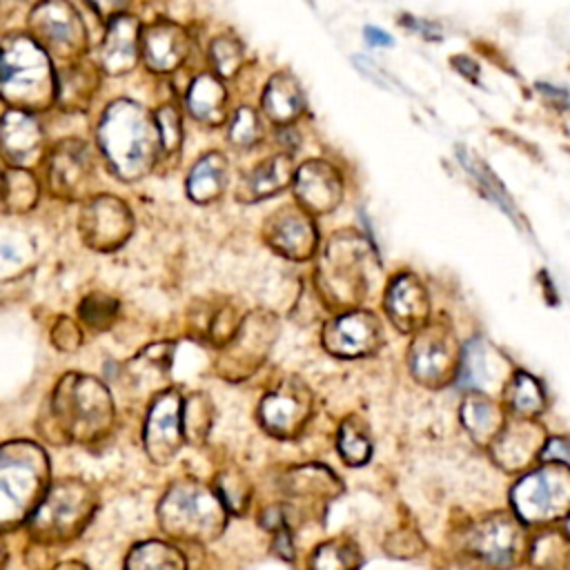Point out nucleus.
<instances>
[{"instance_id":"f257e3e1","label":"nucleus","mask_w":570,"mask_h":570,"mask_svg":"<svg viewBox=\"0 0 570 570\" xmlns=\"http://www.w3.org/2000/svg\"><path fill=\"white\" fill-rule=\"evenodd\" d=\"M49 423L60 443L94 445L107 436L114 425V401L109 390L94 376L65 374L49 401Z\"/></svg>"},{"instance_id":"f03ea898","label":"nucleus","mask_w":570,"mask_h":570,"mask_svg":"<svg viewBox=\"0 0 570 570\" xmlns=\"http://www.w3.org/2000/svg\"><path fill=\"white\" fill-rule=\"evenodd\" d=\"M98 140L114 171L129 180L142 176L163 149L156 120L129 98H120L105 109Z\"/></svg>"},{"instance_id":"7ed1b4c3","label":"nucleus","mask_w":570,"mask_h":570,"mask_svg":"<svg viewBox=\"0 0 570 570\" xmlns=\"http://www.w3.org/2000/svg\"><path fill=\"white\" fill-rule=\"evenodd\" d=\"M49 456L33 441L0 445V532L29 521L49 488Z\"/></svg>"},{"instance_id":"20e7f679","label":"nucleus","mask_w":570,"mask_h":570,"mask_svg":"<svg viewBox=\"0 0 570 570\" xmlns=\"http://www.w3.org/2000/svg\"><path fill=\"white\" fill-rule=\"evenodd\" d=\"M158 525L183 541H214L227 525V508L214 488L194 479L174 481L158 501Z\"/></svg>"},{"instance_id":"39448f33","label":"nucleus","mask_w":570,"mask_h":570,"mask_svg":"<svg viewBox=\"0 0 570 570\" xmlns=\"http://www.w3.org/2000/svg\"><path fill=\"white\" fill-rule=\"evenodd\" d=\"M98 508L94 488L80 479L49 483L45 497L24 523L31 539L45 546H58L76 539L91 523Z\"/></svg>"},{"instance_id":"423d86ee","label":"nucleus","mask_w":570,"mask_h":570,"mask_svg":"<svg viewBox=\"0 0 570 570\" xmlns=\"http://www.w3.org/2000/svg\"><path fill=\"white\" fill-rule=\"evenodd\" d=\"M56 89L49 58L36 40L11 36L0 47V94L4 100L36 107Z\"/></svg>"},{"instance_id":"0eeeda50","label":"nucleus","mask_w":570,"mask_h":570,"mask_svg":"<svg viewBox=\"0 0 570 570\" xmlns=\"http://www.w3.org/2000/svg\"><path fill=\"white\" fill-rule=\"evenodd\" d=\"M510 501L521 523H550L570 512V465L543 463L541 468L521 476Z\"/></svg>"},{"instance_id":"6e6552de","label":"nucleus","mask_w":570,"mask_h":570,"mask_svg":"<svg viewBox=\"0 0 570 570\" xmlns=\"http://www.w3.org/2000/svg\"><path fill=\"white\" fill-rule=\"evenodd\" d=\"M521 521L510 514H490L472 525L465 537L468 552L492 570H505L519 563L525 552Z\"/></svg>"},{"instance_id":"1a4fd4ad","label":"nucleus","mask_w":570,"mask_h":570,"mask_svg":"<svg viewBox=\"0 0 570 570\" xmlns=\"http://www.w3.org/2000/svg\"><path fill=\"white\" fill-rule=\"evenodd\" d=\"M456 338L448 327L430 325L421 327L410 347L412 376L428 387H443L456 379L459 372Z\"/></svg>"},{"instance_id":"9d476101","label":"nucleus","mask_w":570,"mask_h":570,"mask_svg":"<svg viewBox=\"0 0 570 570\" xmlns=\"http://www.w3.org/2000/svg\"><path fill=\"white\" fill-rule=\"evenodd\" d=\"M183 443V396L178 390H165L151 401L147 410L142 445L154 463L165 465L180 452Z\"/></svg>"},{"instance_id":"9b49d317","label":"nucleus","mask_w":570,"mask_h":570,"mask_svg":"<svg viewBox=\"0 0 570 570\" xmlns=\"http://www.w3.org/2000/svg\"><path fill=\"white\" fill-rule=\"evenodd\" d=\"M309 416L312 394L298 379H289L281 387L269 392L258 407L261 425L278 439L296 436L305 428Z\"/></svg>"},{"instance_id":"f8f14e48","label":"nucleus","mask_w":570,"mask_h":570,"mask_svg":"<svg viewBox=\"0 0 570 570\" xmlns=\"http://www.w3.org/2000/svg\"><path fill=\"white\" fill-rule=\"evenodd\" d=\"M325 350L341 358H358L376 352L383 343V330L372 312L352 309L332 318L323 332Z\"/></svg>"},{"instance_id":"ddd939ff","label":"nucleus","mask_w":570,"mask_h":570,"mask_svg":"<svg viewBox=\"0 0 570 570\" xmlns=\"http://www.w3.org/2000/svg\"><path fill=\"white\" fill-rule=\"evenodd\" d=\"M274 338V323L265 314H252L240 323L229 338L227 352L223 354L220 361V372L223 376L229 379H243L247 376L263 358L265 352L269 350Z\"/></svg>"},{"instance_id":"4468645a","label":"nucleus","mask_w":570,"mask_h":570,"mask_svg":"<svg viewBox=\"0 0 570 570\" xmlns=\"http://www.w3.org/2000/svg\"><path fill=\"white\" fill-rule=\"evenodd\" d=\"M31 27L38 45L53 47L56 51L85 49V24L67 0H42L31 13Z\"/></svg>"},{"instance_id":"2eb2a0df","label":"nucleus","mask_w":570,"mask_h":570,"mask_svg":"<svg viewBox=\"0 0 570 570\" xmlns=\"http://www.w3.org/2000/svg\"><path fill=\"white\" fill-rule=\"evenodd\" d=\"M363 249L358 247L356 238H334L327 245L321 278L327 292L341 303H354L361 298L363 292Z\"/></svg>"},{"instance_id":"dca6fc26","label":"nucleus","mask_w":570,"mask_h":570,"mask_svg":"<svg viewBox=\"0 0 570 570\" xmlns=\"http://www.w3.org/2000/svg\"><path fill=\"white\" fill-rule=\"evenodd\" d=\"M543 443L546 430L532 423V419H519L514 423L503 425V430L490 443V452L499 468L517 472L528 468L534 459H539Z\"/></svg>"},{"instance_id":"f3484780","label":"nucleus","mask_w":570,"mask_h":570,"mask_svg":"<svg viewBox=\"0 0 570 570\" xmlns=\"http://www.w3.org/2000/svg\"><path fill=\"white\" fill-rule=\"evenodd\" d=\"M87 243L100 249L118 247L131 232L129 209L114 196H100L89 203L82 214Z\"/></svg>"},{"instance_id":"a211bd4d","label":"nucleus","mask_w":570,"mask_h":570,"mask_svg":"<svg viewBox=\"0 0 570 570\" xmlns=\"http://www.w3.org/2000/svg\"><path fill=\"white\" fill-rule=\"evenodd\" d=\"M294 194L307 212L323 214L338 205L343 196V183L332 165L323 160H309L294 174Z\"/></svg>"},{"instance_id":"6ab92c4d","label":"nucleus","mask_w":570,"mask_h":570,"mask_svg":"<svg viewBox=\"0 0 570 570\" xmlns=\"http://www.w3.org/2000/svg\"><path fill=\"white\" fill-rule=\"evenodd\" d=\"M385 312L401 332H419L425 327L430 303L423 285L410 274L396 276L385 292Z\"/></svg>"},{"instance_id":"aec40b11","label":"nucleus","mask_w":570,"mask_h":570,"mask_svg":"<svg viewBox=\"0 0 570 570\" xmlns=\"http://www.w3.org/2000/svg\"><path fill=\"white\" fill-rule=\"evenodd\" d=\"M187 49V36L178 24L158 22L140 31V53L154 71H174L185 60Z\"/></svg>"},{"instance_id":"412c9836","label":"nucleus","mask_w":570,"mask_h":570,"mask_svg":"<svg viewBox=\"0 0 570 570\" xmlns=\"http://www.w3.org/2000/svg\"><path fill=\"white\" fill-rule=\"evenodd\" d=\"M91 171V158L87 147L78 140L60 142L49 160V183L51 191L65 198H73Z\"/></svg>"},{"instance_id":"4be33fe9","label":"nucleus","mask_w":570,"mask_h":570,"mask_svg":"<svg viewBox=\"0 0 570 570\" xmlns=\"http://www.w3.org/2000/svg\"><path fill=\"white\" fill-rule=\"evenodd\" d=\"M267 238L278 254L294 261L309 258L316 247V229L312 220L296 209L278 212L269 225Z\"/></svg>"},{"instance_id":"5701e85b","label":"nucleus","mask_w":570,"mask_h":570,"mask_svg":"<svg viewBox=\"0 0 570 570\" xmlns=\"http://www.w3.org/2000/svg\"><path fill=\"white\" fill-rule=\"evenodd\" d=\"M42 145V129L38 120L20 109L7 111L0 118V151L11 163L31 160Z\"/></svg>"},{"instance_id":"b1692460","label":"nucleus","mask_w":570,"mask_h":570,"mask_svg":"<svg viewBox=\"0 0 570 570\" xmlns=\"http://www.w3.org/2000/svg\"><path fill=\"white\" fill-rule=\"evenodd\" d=\"M140 49V29L131 16H118L109 22L102 45V67L109 73L129 71Z\"/></svg>"},{"instance_id":"393cba45","label":"nucleus","mask_w":570,"mask_h":570,"mask_svg":"<svg viewBox=\"0 0 570 570\" xmlns=\"http://www.w3.org/2000/svg\"><path fill=\"white\" fill-rule=\"evenodd\" d=\"M461 423L470 439L479 445H490L505 425L503 410L481 392H472L461 403Z\"/></svg>"},{"instance_id":"a878e982","label":"nucleus","mask_w":570,"mask_h":570,"mask_svg":"<svg viewBox=\"0 0 570 570\" xmlns=\"http://www.w3.org/2000/svg\"><path fill=\"white\" fill-rule=\"evenodd\" d=\"M294 178V163L289 156H272L265 163H261L243 185V191L238 196L243 200H261L276 191H281L289 180Z\"/></svg>"},{"instance_id":"bb28decb","label":"nucleus","mask_w":570,"mask_h":570,"mask_svg":"<svg viewBox=\"0 0 570 570\" xmlns=\"http://www.w3.org/2000/svg\"><path fill=\"white\" fill-rule=\"evenodd\" d=\"M227 178V160L218 151L205 154L189 171L187 178V194L194 203H212L225 189Z\"/></svg>"},{"instance_id":"cd10ccee","label":"nucleus","mask_w":570,"mask_h":570,"mask_svg":"<svg viewBox=\"0 0 570 570\" xmlns=\"http://www.w3.org/2000/svg\"><path fill=\"white\" fill-rule=\"evenodd\" d=\"M263 109L278 125L292 122L303 111V94L294 78L285 73L274 76L265 87Z\"/></svg>"},{"instance_id":"c85d7f7f","label":"nucleus","mask_w":570,"mask_h":570,"mask_svg":"<svg viewBox=\"0 0 570 570\" xmlns=\"http://www.w3.org/2000/svg\"><path fill=\"white\" fill-rule=\"evenodd\" d=\"M96 73L91 67L69 65L56 76L53 98L65 109H82L96 91Z\"/></svg>"},{"instance_id":"c756f323","label":"nucleus","mask_w":570,"mask_h":570,"mask_svg":"<svg viewBox=\"0 0 570 570\" xmlns=\"http://www.w3.org/2000/svg\"><path fill=\"white\" fill-rule=\"evenodd\" d=\"M225 102H227V94L218 78L205 73L191 82L187 94V107L194 118L212 125L220 122L225 116Z\"/></svg>"},{"instance_id":"7c9ffc66","label":"nucleus","mask_w":570,"mask_h":570,"mask_svg":"<svg viewBox=\"0 0 570 570\" xmlns=\"http://www.w3.org/2000/svg\"><path fill=\"white\" fill-rule=\"evenodd\" d=\"M125 570H187V561L171 543L149 539L129 550Z\"/></svg>"},{"instance_id":"2f4dec72","label":"nucleus","mask_w":570,"mask_h":570,"mask_svg":"<svg viewBox=\"0 0 570 570\" xmlns=\"http://www.w3.org/2000/svg\"><path fill=\"white\" fill-rule=\"evenodd\" d=\"M505 403L517 419H534L546 407V394L532 374L517 372L505 383Z\"/></svg>"},{"instance_id":"473e14b6","label":"nucleus","mask_w":570,"mask_h":570,"mask_svg":"<svg viewBox=\"0 0 570 570\" xmlns=\"http://www.w3.org/2000/svg\"><path fill=\"white\" fill-rule=\"evenodd\" d=\"M285 488L292 494L301 497H334L341 492L338 479L323 465H303L289 472Z\"/></svg>"},{"instance_id":"72a5a7b5","label":"nucleus","mask_w":570,"mask_h":570,"mask_svg":"<svg viewBox=\"0 0 570 570\" xmlns=\"http://www.w3.org/2000/svg\"><path fill=\"white\" fill-rule=\"evenodd\" d=\"M361 554L350 539L321 543L309 557V570H358Z\"/></svg>"},{"instance_id":"f704fd0d","label":"nucleus","mask_w":570,"mask_h":570,"mask_svg":"<svg viewBox=\"0 0 570 570\" xmlns=\"http://www.w3.org/2000/svg\"><path fill=\"white\" fill-rule=\"evenodd\" d=\"M0 196L13 212H27L38 200V183L24 169H11L0 180Z\"/></svg>"},{"instance_id":"c9c22d12","label":"nucleus","mask_w":570,"mask_h":570,"mask_svg":"<svg viewBox=\"0 0 570 570\" xmlns=\"http://www.w3.org/2000/svg\"><path fill=\"white\" fill-rule=\"evenodd\" d=\"M338 452L350 465H365L372 456V441L358 419H347L338 432Z\"/></svg>"},{"instance_id":"e433bc0d","label":"nucleus","mask_w":570,"mask_h":570,"mask_svg":"<svg viewBox=\"0 0 570 570\" xmlns=\"http://www.w3.org/2000/svg\"><path fill=\"white\" fill-rule=\"evenodd\" d=\"M212 425V405L207 396L194 394L187 401H183V432L185 441L200 443Z\"/></svg>"},{"instance_id":"4c0bfd02","label":"nucleus","mask_w":570,"mask_h":570,"mask_svg":"<svg viewBox=\"0 0 570 570\" xmlns=\"http://www.w3.org/2000/svg\"><path fill=\"white\" fill-rule=\"evenodd\" d=\"M216 494L220 497V501L227 508V512L243 514L247 510V505H249L252 488H249V481L240 472L227 470L216 481Z\"/></svg>"},{"instance_id":"58836bf2","label":"nucleus","mask_w":570,"mask_h":570,"mask_svg":"<svg viewBox=\"0 0 570 570\" xmlns=\"http://www.w3.org/2000/svg\"><path fill=\"white\" fill-rule=\"evenodd\" d=\"M78 314L85 321V325L100 332V330H107L118 316V301L107 294H89L82 298Z\"/></svg>"},{"instance_id":"ea45409f","label":"nucleus","mask_w":570,"mask_h":570,"mask_svg":"<svg viewBox=\"0 0 570 570\" xmlns=\"http://www.w3.org/2000/svg\"><path fill=\"white\" fill-rule=\"evenodd\" d=\"M209 58H212V65H214V69L220 78H232L238 71L240 62H243V49L236 40L223 36V38H216L212 42Z\"/></svg>"},{"instance_id":"a19ab883","label":"nucleus","mask_w":570,"mask_h":570,"mask_svg":"<svg viewBox=\"0 0 570 570\" xmlns=\"http://www.w3.org/2000/svg\"><path fill=\"white\" fill-rule=\"evenodd\" d=\"M156 127H158V136H160V147L171 154L180 147V138H183V127H180V116L171 105H165L158 109L156 114Z\"/></svg>"},{"instance_id":"79ce46f5","label":"nucleus","mask_w":570,"mask_h":570,"mask_svg":"<svg viewBox=\"0 0 570 570\" xmlns=\"http://www.w3.org/2000/svg\"><path fill=\"white\" fill-rule=\"evenodd\" d=\"M261 136V125L256 114L249 107H240L229 125V140L238 147H247L254 145Z\"/></svg>"},{"instance_id":"37998d69","label":"nucleus","mask_w":570,"mask_h":570,"mask_svg":"<svg viewBox=\"0 0 570 570\" xmlns=\"http://www.w3.org/2000/svg\"><path fill=\"white\" fill-rule=\"evenodd\" d=\"M539 459H541L543 463H563V465H570V439H566V436L546 439Z\"/></svg>"},{"instance_id":"c03bdc74","label":"nucleus","mask_w":570,"mask_h":570,"mask_svg":"<svg viewBox=\"0 0 570 570\" xmlns=\"http://www.w3.org/2000/svg\"><path fill=\"white\" fill-rule=\"evenodd\" d=\"M51 341L60 350H76L80 345V332H78V327L69 318H60L56 330L51 332Z\"/></svg>"},{"instance_id":"a18cd8bd","label":"nucleus","mask_w":570,"mask_h":570,"mask_svg":"<svg viewBox=\"0 0 570 570\" xmlns=\"http://www.w3.org/2000/svg\"><path fill=\"white\" fill-rule=\"evenodd\" d=\"M87 2L94 7V11L98 16L107 18L109 22L118 16H125V9L129 4V0H87Z\"/></svg>"},{"instance_id":"49530a36","label":"nucleus","mask_w":570,"mask_h":570,"mask_svg":"<svg viewBox=\"0 0 570 570\" xmlns=\"http://www.w3.org/2000/svg\"><path fill=\"white\" fill-rule=\"evenodd\" d=\"M365 38H367V42L374 45V47H381V45H390V42H392V38H390L385 31L376 29V27H365Z\"/></svg>"},{"instance_id":"de8ad7c7","label":"nucleus","mask_w":570,"mask_h":570,"mask_svg":"<svg viewBox=\"0 0 570 570\" xmlns=\"http://www.w3.org/2000/svg\"><path fill=\"white\" fill-rule=\"evenodd\" d=\"M53 570H89V568L85 563H80V561H62Z\"/></svg>"},{"instance_id":"09e8293b","label":"nucleus","mask_w":570,"mask_h":570,"mask_svg":"<svg viewBox=\"0 0 570 570\" xmlns=\"http://www.w3.org/2000/svg\"><path fill=\"white\" fill-rule=\"evenodd\" d=\"M11 0H0V24L9 18V13H11Z\"/></svg>"},{"instance_id":"8fccbe9b","label":"nucleus","mask_w":570,"mask_h":570,"mask_svg":"<svg viewBox=\"0 0 570 570\" xmlns=\"http://www.w3.org/2000/svg\"><path fill=\"white\" fill-rule=\"evenodd\" d=\"M4 563H7V546H4V541L0 537V570L4 568Z\"/></svg>"},{"instance_id":"3c124183","label":"nucleus","mask_w":570,"mask_h":570,"mask_svg":"<svg viewBox=\"0 0 570 570\" xmlns=\"http://www.w3.org/2000/svg\"><path fill=\"white\" fill-rule=\"evenodd\" d=\"M566 534H568V539H570V512H568V517H566Z\"/></svg>"},{"instance_id":"603ef678","label":"nucleus","mask_w":570,"mask_h":570,"mask_svg":"<svg viewBox=\"0 0 570 570\" xmlns=\"http://www.w3.org/2000/svg\"><path fill=\"white\" fill-rule=\"evenodd\" d=\"M568 568H570V563H568Z\"/></svg>"}]
</instances>
